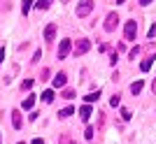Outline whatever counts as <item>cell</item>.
Returning <instances> with one entry per match:
<instances>
[{
	"instance_id": "cell-13",
	"label": "cell",
	"mask_w": 156,
	"mask_h": 144,
	"mask_svg": "<svg viewBox=\"0 0 156 144\" xmlns=\"http://www.w3.org/2000/svg\"><path fill=\"white\" fill-rule=\"evenodd\" d=\"M49 5H51V0H37V5H35V7H37L40 12H44V9H49Z\"/></svg>"
},
{
	"instance_id": "cell-31",
	"label": "cell",
	"mask_w": 156,
	"mask_h": 144,
	"mask_svg": "<svg viewBox=\"0 0 156 144\" xmlns=\"http://www.w3.org/2000/svg\"><path fill=\"white\" fill-rule=\"evenodd\" d=\"M61 2H68V0H61Z\"/></svg>"
},
{
	"instance_id": "cell-20",
	"label": "cell",
	"mask_w": 156,
	"mask_h": 144,
	"mask_svg": "<svg viewBox=\"0 0 156 144\" xmlns=\"http://www.w3.org/2000/svg\"><path fill=\"white\" fill-rule=\"evenodd\" d=\"M137 51H140V49H137V46H135V49H130V51H128V56H130V58H133V60H135V56H137Z\"/></svg>"
},
{
	"instance_id": "cell-16",
	"label": "cell",
	"mask_w": 156,
	"mask_h": 144,
	"mask_svg": "<svg viewBox=\"0 0 156 144\" xmlns=\"http://www.w3.org/2000/svg\"><path fill=\"white\" fill-rule=\"evenodd\" d=\"M42 100H44L47 105H49V102H54V91H44V93H42Z\"/></svg>"
},
{
	"instance_id": "cell-14",
	"label": "cell",
	"mask_w": 156,
	"mask_h": 144,
	"mask_svg": "<svg viewBox=\"0 0 156 144\" xmlns=\"http://www.w3.org/2000/svg\"><path fill=\"white\" fill-rule=\"evenodd\" d=\"M151 60H154V58H144V60H142V63H140V70H142V72H147V70H151Z\"/></svg>"
},
{
	"instance_id": "cell-5",
	"label": "cell",
	"mask_w": 156,
	"mask_h": 144,
	"mask_svg": "<svg viewBox=\"0 0 156 144\" xmlns=\"http://www.w3.org/2000/svg\"><path fill=\"white\" fill-rule=\"evenodd\" d=\"M58 58H65L68 53H70V39H61V44H58Z\"/></svg>"
},
{
	"instance_id": "cell-2",
	"label": "cell",
	"mask_w": 156,
	"mask_h": 144,
	"mask_svg": "<svg viewBox=\"0 0 156 144\" xmlns=\"http://www.w3.org/2000/svg\"><path fill=\"white\" fill-rule=\"evenodd\" d=\"M124 35H126V39H135V35H137V23L135 21H126Z\"/></svg>"
},
{
	"instance_id": "cell-26",
	"label": "cell",
	"mask_w": 156,
	"mask_h": 144,
	"mask_svg": "<svg viewBox=\"0 0 156 144\" xmlns=\"http://www.w3.org/2000/svg\"><path fill=\"white\" fill-rule=\"evenodd\" d=\"M2 60H5V49H0V65H2Z\"/></svg>"
},
{
	"instance_id": "cell-23",
	"label": "cell",
	"mask_w": 156,
	"mask_h": 144,
	"mask_svg": "<svg viewBox=\"0 0 156 144\" xmlns=\"http://www.w3.org/2000/svg\"><path fill=\"white\" fill-rule=\"evenodd\" d=\"M40 58H42V51H35V56H33V63H37Z\"/></svg>"
},
{
	"instance_id": "cell-22",
	"label": "cell",
	"mask_w": 156,
	"mask_h": 144,
	"mask_svg": "<svg viewBox=\"0 0 156 144\" xmlns=\"http://www.w3.org/2000/svg\"><path fill=\"white\" fill-rule=\"evenodd\" d=\"M84 137H86V139H91V137H93V128H86V132H84Z\"/></svg>"
},
{
	"instance_id": "cell-7",
	"label": "cell",
	"mask_w": 156,
	"mask_h": 144,
	"mask_svg": "<svg viewBox=\"0 0 156 144\" xmlns=\"http://www.w3.org/2000/svg\"><path fill=\"white\" fill-rule=\"evenodd\" d=\"M65 81H68V77H65V72H58V74L54 77V86H56V88L65 86Z\"/></svg>"
},
{
	"instance_id": "cell-27",
	"label": "cell",
	"mask_w": 156,
	"mask_h": 144,
	"mask_svg": "<svg viewBox=\"0 0 156 144\" xmlns=\"http://www.w3.org/2000/svg\"><path fill=\"white\" fill-rule=\"evenodd\" d=\"M151 93H154V95H156V79H154V81H151Z\"/></svg>"
},
{
	"instance_id": "cell-9",
	"label": "cell",
	"mask_w": 156,
	"mask_h": 144,
	"mask_svg": "<svg viewBox=\"0 0 156 144\" xmlns=\"http://www.w3.org/2000/svg\"><path fill=\"white\" fill-rule=\"evenodd\" d=\"M12 125L16 128V130L21 128V111H19V109H14V111H12Z\"/></svg>"
},
{
	"instance_id": "cell-24",
	"label": "cell",
	"mask_w": 156,
	"mask_h": 144,
	"mask_svg": "<svg viewBox=\"0 0 156 144\" xmlns=\"http://www.w3.org/2000/svg\"><path fill=\"white\" fill-rule=\"evenodd\" d=\"M121 116H124L126 121H128V118H130V111H128V109H121Z\"/></svg>"
},
{
	"instance_id": "cell-12",
	"label": "cell",
	"mask_w": 156,
	"mask_h": 144,
	"mask_svg": "<svg viewBox=\"0 0 156 144\" xmlns=\"http://www.w3.org/2000/svg\"><path fill=\"white\" fill-rule=\"evenodd\" d=\"M72 111H75V107H63V109L58 111V116L61 118H68V116H72Z\"/></svg>"
},
{
	"instance_id": "cell-6",
	"label": "cell",
	"mask_w": 156,
	"mask_h": 144,
	"mask_svg": "<svg viewBox=\"0 0 156 144\" xmlns=\"http://www.w3.org/2000/svg\"><path fill=\"white\" fill-rule=\"evenodd\" d=\"M54 37H56V23H49L44 28V42H54Z\"/></svg>"
},
{
	"instance_id": "cell-11",
	"label": "cell",
	"mask_w": 156,
	"mask_h": 144,
	"mask_svg": "<svg viewBox=\"0 0 156 144\" xmlns=\"http://www.w3.org/2000/svg\"><path fill=\"white\" fill-rule=\"evenodd\" d=\"M33 105H35V95H28V98L23 100V105H21V107H23V109H33Z\"/></svg>"
},
{
	"instance_id": "cell-29",
	"label": "cell",
	"mask_w": 156,
	"mask_h": 144,
	"mask_svg": "<svg viewBox=\"0 0 156 144\" xmlns=\"http://www.w3.org/2000/svg\"><path fill=\"white\" fill-rule=\"evenodd\" d=\"M151 0H140V5H149Z\"/></svg>"
},
{
	"instance_id": "cell-18",
	"label": "cell",
	"mask_w": 156,
	"mask_h": 144,
	"mask_svg": "<svg viewBox=\"0 0 156 144\" xmlns=\"http://www.w3.org/2000/svg\"><path fill=\"white\" fill-rule=\"evenodd\" d=\"M33 86V79H26V81H23V84H21V88H23V91H28V88H30Z\"/></svg>"
},
{
	"instance_id": "cell-28",
	"label": "cell",
	"mask_w": 156,
	"mask_h": 144,
	"mask_svg": "<svg viewBox=\"0 0 156 144\" xmlns=\"http://www.w3.org/2000/svg\"><path fill=\"white\" fill-rule=\"evenodd\" d=\"M33 144H44V142H42V139L37 137V139H33Z\"/></svg>"
},
{
	"instance_id": "cell-1",
	"label": "cell",
	"mask_w": 156,
	"mask_h": 144,
	"mask_svg": "<svg viewBox=\"0 0 156 144\" xmlns=\"http://www.w3.org/2000/svg\"><path fill=\"white\" fill-rule=\"evenodd\" d=\"M117 23H119V14L117 12H110V14H107V19H105V30L112 33V30L117 28Z\"/></svg>"
},
{
	"instance_id": "cell-3",
	"label": "cell",
	"mask_w": 156,
	"mask_h": 144,
	"mask_svg": "<svg viewBox=\"0 0 156 144\" xmlns=\"http://www.w3.org/2000/svg\"><path fill=\"white\" fill-rule=\"evenodd\" d=\"M91 9H93V0H82L77 7V16H86Z\"/></svg>"
},
{
	"instance_id": "cell-10",
	"label": "cell",
	"mask_w": 156,
	"mask_h": 144,
	"mask_svg": "<svg viewBox=\"0 0 156 144\" xmlns=\"http://www.w3.org/2000/svg\"><path fill=\"white\" fill-rule=\"evenodd\" d=\"M142 86H144V81H142V79H137V81H133V84H130V93H133V95H137V93L142 91Z\"/></svg>"
},
{
	"instance_id": "cell-17",
	"label": "cell",
	"mask_w": 156,
	"mask_h": 144,
	"mask_svg": "<svg viewBox=\"0 0 156 144\" xmlns=\"http://www.w3.org/2000/svg\"><path fill=\"white\" fill-rule=\"evenodd\" d=\"M30 5H33L30 0H23V5H21V12H23V14H28V9H30Z\"/></svg>"
},
{
	"instance_id": "cell-8",
	"label": "cell",
	"mask_w": 156,
	"mask_h": 144,
	"mask_svg": "<svg viewBox=\"0 0 156 144\" xmlns=\"http://www.w3.org/2000/svg\"><path fill=\"white\" fill-rule=\"evenodd\" d=\"M79 118H82L84 123L89 121V118H91V107H89V105H84L82 109H79Z\"/></svg>"
},
{
	"instance_id": "cell-33",
	"label": "cell",
	"mask_w": 156,
	"mask_h": 144,
	"mask_svg": "<svg viewBox=\"0 0 156 144\" xmlns=\"http://www.w3.org/2000/svg\"><path fill=\"white\" fill-rule=\"evenodd\" d=\"M19 144H21V142H19Z\"/></svg>"
},
{
	"instance_id": "cell-30",
	"label": "cell",
	"mask_w": 156,
	"mask_h": 144,
	"mask_svg": "<svg viewBox=\"0 0 156 144\" xmlns=\"http://www.w3.org/2000/svg\"><path fill=\"white\" fill-rule=\"evenodd\" d=\"M117 5H124V0H117Z\"/></svg>"
},
{
	"instance_id": "cell-21",
	"label": "cell",
	"mask_w": 156,
	"mask_h": 144,
	"mask_svg": "<svg viewBox=\"0 0 156 144\" xmlns=\"http://www.w3.org/2000/svg\"><path fill=\"white\" fill-rule=\"evenodd\" d=\"M110 105H112V107H117V105H119V95H112V100H110Z\"/></svg>"
},
{
	"instance_id": "cell-15",
	"label": "cell",
	"mask_w": 156,
	"mask_h": 144,
	"mask_svg": "<svg viewBox=\"0 0 156 144\" xmlns=\"http://www.w3.org/2000/svg\"><path fill=\"white\" fill-rule=\"evenodd\" d=\"M98 98H100V91H93V93H89V95H86L84 100H86V102H96Z\"/></svg>"
},
{
	"instance_id": "cell-19",
	"label": "cell",
	"mask_w": 156,
	"mask_h": 144,
	"mask_svg": "<svg viewBox=\"0 0 156 144\" xmlns=\"http://www.w3.org/2000/svg\"><path fill=\"white\" fill-rule=\"evenodd\" d=\"M63 98H68V100H72V98H75V91H63Z\"/></svg>"
},
{
	"instance_id": "cell-32",
	"label": "cell",
	"mask_w": 156,
	"mask_h": 144,
	"mask_svg": "<svg viewBox=\"0 0 156 144\" xmlns=\"http://www.w3.org/2000/svg\"><path fill=\"white\" fill-rule=\"evenodd\" d=\"M0 144H2V139H0Z\"/></svg>"
},
{
	"instance_id": "cell-25",
	"label": "cell",
	"mask_w": 156,
	"mask_h": 144,
	"mask_svg": "<svg viewBox=\"0 0 156 144\" xmlns=\"http://www.w3.org/2000/svg\"><path fill=\"white\" fill-rule=\"evenodd\" d=\"M147 35H149V37H154V35H156V23H154V26L149 28V33H147Z\"/></svg>"
},
{
	"instance_id": "cell-4",
	"label": "cell",
	"mask_w": 156,
	"mask_h": 144,
	"mask_svg": "<svg viewBox=\"0 0 156 144\" xmlns=\"http://www.w3.org/2000/svg\"><path fill=\"white\" fill-rule=\"evenodd\" d=\"M89 49H91V42H89V39H79L77 44H75V53H77V56H82V53H86V51H89Z\"/></svg>"
}]
</instances>
